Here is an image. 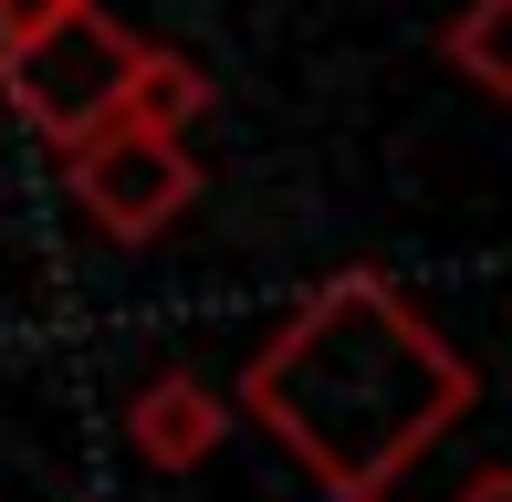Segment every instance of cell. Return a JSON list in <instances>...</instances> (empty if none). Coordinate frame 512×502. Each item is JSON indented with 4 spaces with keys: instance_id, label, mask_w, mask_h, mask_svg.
Segmentation results:
<instances>
[{
    "instance_id": "obj_1",
    "label": "cell",
    "mask_w": 512,
    "mask_h": 502,
    "mask_svg": "<svg viewBox=\"0 0 512 502\" xmlns=\"http://www.w3.org/2000/svg\"><path fill=\"white\" fill-rule=\"evenodd\" d=\"M84 189H105L115 220H147L157 199L178 189V168H157V136H126V147H115V168H84Z\"/></svg>"
},
{
    "instance_id": "obj_2",
    "label": "cell",
    "mask_w": 512,
    "mask_h": 502,
    "mask_svg": "<svg viewBox=\"0 0 512 502\" xmlns=\"http://www.w3.org/2000/svg\"><path fill=\"white\" fill-rule=\"evenodd\" d=\"M157 450H199V398H157Z\"/></svg>"
}]
</instances>
